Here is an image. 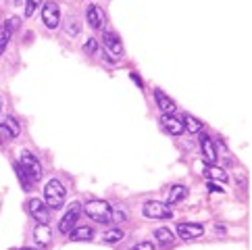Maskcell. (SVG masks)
Here are the masks:
<instances>
[{"label":"cell","mask_w":252,"mask_h":250,"mask_svg":"<svg viewBox=\"0 0 252 250\" xmlns=\"http://www.w3.org/2000/svg\"><path fill=\"white\" fill-rule=\"evenodd\" d=\"M82 211L96 223H111L113 221V209L106 200H90L82 207Z\"/></svg>","instance_id":"obj_1"},{"label":"cell","mask_w":252,"mask_h":250,"mask_svg":"<svg viewBox=\"0 0 252 250\" xmlns=\"http://www.w3.org/2000/svg\"><path fill=\"white\" fill-rule=\"evenodd\" d=\"M65 186H63L59 180H50L46 186H44V204L48 209H63L65 204Z\"/></svg>","instance_id":"obj_2"},{"label":"cell","mask_w":252,"mask_h":250,"mask_svg":"<svg viewBox=\"0 0 252 250\" xmlns=\"http://www.w3.org/2000/svg\"><path fill=\"white\" fill-rule=\"evenodd\" d=\"M142 215L146 219H171L173 211L169 209L167 202H158V200H148L142 207Z\"/></svg>","instance_id":"obj_3"},{"label":"cell","mask_w":252,"mask_h":250,"mask_svg":"<svg viewBox=\"0 0 252 250\" xmlns=\"http://www.w3.org/2000/svg\"><path fill=\"white\" fill-rule=\"evenodd\" d=\"M19 167L23 169V173L30 177L32 182H40L42 180V165L32 153H23L19 158Z\"/></svg>","instance_id":"obj_4"},{"label":"cell","mask_w":252,"mask_h":250,"mask_svg":"<svg viewBox=\"0 0 252 250\" xmlns=\"http://www.w3.org/2000/svg\"><path fill=\"white\" fill-rule=\"evenodd\" d=\"M79 217H82V204H79V202H73V204H71V207L67 209L65 217L61 219V223H59V231H61V234H69V231L73 229V227H77Z\"/></svg>","instance_id":"obj_5"},{"label":"cell","mask_w":252,"mask_h":250,"mask_svg":"<svg viewBox=\"0 0 252 250\" xmlns=\"http://www.w3.org/2000/svg\"><path fill=\"white\" fill-rule=\"evenodd\" d=\"M42 19H44V25L48 30H57L59 23H61V8L55 0H48L46 4L42 8Z\"/></svg>","instance_id":"obj_6"},{"label":"cell","mask_w":252,"mask_h":250,"mask_svg":"<svg viewBox=\"0 0 252 250\" xmlns=\"http://www.w3.org/2000/svg\"><path fill=\"white\" fill-rule=\"evenodd\" d=\"M200 153H202V158L206 165H217V146H215V142L211 136H206V133H200Z\"/></svg>","instance_id":"obj_7"},{"label":"cell","mask_w":252,"mask_h":250,"mask_svg":"<svg viewBox=\"0 0 252 250\" xmlns=\"http://www.w3.org/2000/svg\"><path fill=\"white\" fill-rule=\"evenodd\" d=\"M21 25V19L19 17H11V19H6L4 21V25L0 28V55L6 50V44L11 42V38H13V33H15V30Z\"/></svg>","instance_id":"obj_8"},{"label":"cell","mask_w":252,"mask_h":250,"mask_svg":"<svg viewBox=\"0 0 252 250\" xmlns=\"http://www.w3.org/2000/svg\"><path fill=\"white\" fill-rule=\"evenodd\" d=\"M28 209H30V215L38 223H48L50 221V209L44 204V200H40V198L28 200Z\"/></svg>","instance_id":"obj_9"},{"label":"cell","mask_w":252,"mask_h":250,"mask_svg":"<svg viewBox=\"0 0 252 250\" xmlns=\"http://www.w3.org/2000/svg\"><path fill=\"white\" fill-rule=\"evenodd\" d=\"M102 46L106 52H111L115 57H121L123 55V44H121V38L117 35L115 31H104L102 33Z\"/></svg>","instance_id":"obj_10"},{"label":"cell","mask_w":252,"mask_h":250,"mask_svg":"<svg viewBox=\"0 0 252 250\" xmlns=\"http://www.w3.org/2000/svg\"><path fill=\"white\" fill-rule=\"evenodd\" d=\"M204 234V227L200 223H179L177 225V236L182 240H196Z\"/></svg>","instance_id":"obj_11"},{"label":"cell","mask_w":252,"mask_h":250,"mask_svg":"<svg viewBox=\"0 0 252 250\" xmlns=\"http://www.w3.org/2000/svg\"><path fill=\"white\" fill-rule=\"evenodd\" d=\"M86 19H88V25L92 30H102L104 28V13H102L100 6L90 4L88 11H86Z\"/></svg>","instance_id":"obj_12"},{"label":"cell","mask_w":252,"mask_h":250,"mask_svg":"<svg viewBox=\"0 0 252 250\" xmlns=\"http://www.w3.org/2000/svg\"><path fill=\"white\" fill-rule=\"evenodd\" d=\"M160 125H163V129L167 133H171V136H182L184 133V123L177 117H173V115H163V117H160Z\"/></svg>","instance_id":"obj_13"},{"label":"cell","mask_w":252,"mask_h":250,"mask_svg":"<svg viewBox=\"0 0 252 250\" xmlns=\"http://www.w3.org/2000/svg\"><path fill=\"white\" fill-rule=\"evenodd\" d=\"M33 240L38 242V246H48L52 242V231H50V225L48 223H38L33 227Z\"/></svg>","instance_id":"obj_14"},{"label":"cell","mask_w":252,"mask_h":250,"mask_svg":"<svg viewBox=\"0 0 252 250\" xmlns=\"http://www.w3.org/2000/svg\"><path fill=\"white\" fill-rule=\"evenodd\" d=\"M155 100H157V106L160 109V113L163 115H173L175 113V102L171 100V98L163 92V90H155Z\"/></svg>","instance_id":"obj_15"},{"label":"cell","mask_w":252,"mask_h":250,"mask_svg":"<svg viewBox=\"0 0 252 250\" xmlns=\"http://www.w3.org/2000/svg\"><path fill=\"white\" fill-rule=\"evenodd\" d=\"M186 196H188V188H186V186H179V184L171 186V190H169V194H167V204H177V202H182Z\"/></svg>","instance_id":"obj_16"},{"label":"cell","mask_w":252,"mask_h":250,"mask_svg":"<svg viewBox=\"0 0 252 250\" xmlns=\"http://www.w3.org/2000/svg\"><path fill=\"white\" fill-rule=\"evenodd\" d=\"M69 238H71V242H82V240H92L94 238V229L92 227H82V225H77L69 231Z\"/></svg>","instance_id":"obj_17"},{"label":"cell","mask_w":252,"mask_h":250,"mask_svg":"<svg viewBox=\"0 0 252 250\" xmlns=\"http://www.w3.org/2000/svg\"><path fill=\"white\" fill-rule=\"evenodd\" d=\"M204 175H209L211 180H217V182H221V184H225V182L229 180V175L225 173L221 167H215V165H209V167H206V169H204Z\"/></svg>","instance_id":"obj_18"},{"label":"cell","mask_w":252,"mask_h":250,"mask_svg":"<svg viewBox=\"0 0 252 250\" xmlns=\"http://www.w3.org/2000/svg\"><path fill=\"white\" fill-rule=\"evenodd\" d=\"M155 238L158 240V242H163L165 246H171L175 242V236H173V231L167 229V227H158L155 229Z\"/></svg>","instance_id":"obj_19"},{"label":"cell","mask_w":252,"mask_h":250,"mask_svg":"<svg viewBox=\"0 0 252 250\" xmlns=\"http://www.w3.org/2000/svg\"><path fill=\"white\" fill-rule=\"evenodd\" d=\"M102 240H104L106 244H117V242H121V240H123V229H119V227L106 229L104 234H102Z\"/></svg>","instance_id":"obj_20"},{"label":"cell","mask_w":252,"mask_h":250,"mask_svg":"<svg viewBox=\"0 0 252 250\" xmlns=\"http://www.w3.org/2000/svg\"><path fill=\"white\" fill-rule=\"evenodd\" d=\"M184 123H186V125H184V129H188L190 133H198V131L202 129V123L198 121L194 115H190V113H186V115H184Z\"/></svg>","instance_id":"obj_21"},{"label":"cell","mask_w":252,"mask_h":250,"mask_svg":"<svg viewBox=\"0 0 252 250\" xmlns=\"http://www.w3.org/2000/svg\"><path fill=\"white\" fill-rule=\"evenodd\" d=\"M4 125L8 127V131L13 133V138H17L21 133V127H19V121H17L15 117H6V121H4Z\"/></svg>","instance_id":"obj_22"},{"label":"cell","mask_w":252,"mask_h":250,"mask_svg":"<svg viewBox=\"0 0 252 250\" xmlns=\"http://www.w3.org/2000/svg\"><path fill=\"white\" fill-rule=\"evenodd\" d=\"M42 0H25V17H32L35 11H38Z\"/></svg>","instance_id":"obj_23"},{"label":"cell","mask_w":252,"mask_h":250,"mask_svg":"<svg viewBox=\"0 0 252 250\" xmlns=\"http://www.w3.org/2000/svg\"><path fill=\"white\" fill-rule=\"evenodd\" d=\"M15 171H17V175H19V180H21L23 188H25V190H30V184H32V180H30V177L23 173V169H21L19 165H15Z\"/></svg>","instance_id":"obj_24"},{"label":"cell","mask_w":252,"mask_h":250,"mask_svg":"<svg viewBox=\"0 0 252 250\" xmlns=\"http://www.w3.org/2000/svg\"><path fill=\"white\" fill-rule=\"evenodd\" d=\"M84 50L88 52V55H94V52L98 50V40H94V38H90L86 44H84Z\"/></svg>","instance_id":"obj_25"},{"label":"cell","mask_w":252,"mask_h":250,"mask_svg":"<svg viewBox=\"0 0 252 250\" xmlns=\"http://www.w3.org/2000/svg\"><path fill=\"white\" fill-rule=\"evenodd\" d=\"M131 250H155V244H152V242H146V240H144V242L133 244Z\"/></svg>","instance_id":"obj_26"},{"label":"cell","mask_w":252,"mask_h":250,"mask_svg":"<svg viewBox=\"0 0 252 250\" xmlns=\"http://www.w3.org/2000/svg\"><path fill=\"white\" fill-rule=\"evenodd\" d=\"M13 138V133L8 131V127L4 123H0V140H11Z\"/></svg>","instance_id":"obj_27"},{"label":"cell","mask_w":252,"mask_h":250,"mask_svg":"<svg viewBox=\"0 0 252 250\" xmlns=\"http://www.w3.org/2000/svg\"><path fill=\"white\" fill-rule=\"evenodd\" d=\"M125 213L121 211V209H117V211H113V221H117V223H121V221H125Z\"/></svg>","instance_id":"obj_28"},{"label":"cell","mask_w":252,"mask_h":250,"mask_svg":"<svg viewBox=\"0 0 252 250\" xmlns=\"http://www.w3.org/2000/svg\"><path fill=\"white\" fill-rule=\"evenodd\" d=\"M209 190H211L213 194H221V192H223V188L217 186V184H213V182H209Z\"/></svg>","instance_id":"obj_29"},{"label":"cell","mask_w":252,"mask_h":250,"mask_svg":"<svg viewBox=\"0 0 252 250\" xmlns=\"http://www.w3.org/2000/svg\"><path fill=\"white\" fill-rule=\"evenodd\" d=\"M131 79H133V82H136V84L142 88V79H140V75H138V73H131Z\"/></svg>","instance_id":"obj_30"},{"label":"cell","mask_w":252,"mask_h":250,"mask_svg":"<svg viewBox=\"0 0 252 250\" xmlns=\"http://www.w3.org/2000/svg\"><path fill=\"white\" fill-rule=\"evenodd\" d=\"M215 234H225V229H223V227H217V225H215Z\"/></svg>","instance_id":"obj_31"},{"label":"cell","mask_w":252,"mask_h":250,"mask_svg":"<svg viewBox=\"0 0 252 250\" xmlns=\"http://www.w3.org/2000/svg\"><path fill=\"white\" fill-rule=\"evenodd\" d=\"M0 113H2V98H0Z\"/></svg>","instance_id":"obj_32"},{"label":"cell","mask_w":252,"mask_h":250,"mask_svg":"<svg viewBox=\"0 0 252 250\" xmlns=\"http://www.w3.org/2000/svg\"><path fill=\"white\" fill-rule=\"evenodd\" d=\"M19 250H33V248H19Z\"/></svg>","instance_id":"obj_33"},{"label":"cell","mask_w":252,"mask_h":250,"mask_svg":"<svg viewBox=\"0 0 252 250\" xmlns=\"http://www.w3.org/2000/svg\"><path fill=\"white\" fill-rule=\"evenodd\" d=\"M0 144H2V140H0Z\"/></svg>","instance_id":"obj_34"}]
</instances>
